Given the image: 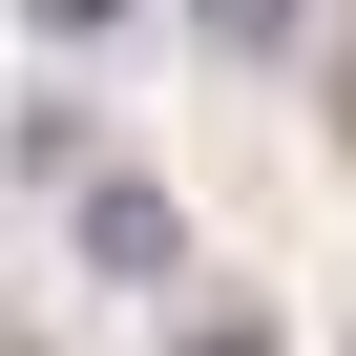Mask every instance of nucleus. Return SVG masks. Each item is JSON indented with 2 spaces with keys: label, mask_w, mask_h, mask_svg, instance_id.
Here are the masks:
<instances>
[{
  "label": "nucleus",
  "mask_w": 356,
  "mask_h": 356,
  "mask_svg": "<svg viewBox=\"0 0 356 356\" xmlns=\"http://www.w3.org/2000/svg\"><path fill=\"white\" fill-rule=\"evenodd\" d=\"M168 356H273V314H252V293H189V314H168Z\"/></svg>",
  "instance_id": "2"
},
{
  "label": "nucleus",
  "mask_w": 356,
  "mask_h": 356,
  "mask_svg": "<svg viewBox=\"0 0 356 356\" xmlns=\"http://www.w3.org/2000/svg\"><path fill=\"white\" fill-rule=\"evenodd\" d=\"M84 273H147L168 293V273H189V210H168L147 168H84Z\"/></svg>",
  "instance_id": "1"
},
{
  "label": "nucleus",
  "mask_w": 356,
  "mask_h": 356,
  "mask_svg": "<svg viewBox=\"0 0 356 356\" xmlns=\"http://www.w3.org/2000/svg\"><path fill=\"white\" fill-rule=\"evenodd\" d=\"M335 147H356V42H335Z\"/></svg>",
  "instance_id": "5"
},
{
  "label": "nucleus",
  "mask_w": 356,
  "mask_h": 356,
  "mask_svg": "<svg viewBox=\"0 0 356 356\" xmlns=\"http://www.w3.org/2000/svg\"><path fill=\"white\" fill-rule=\"evenodd\" d=\"M189 22H210V42H293L314 0H189Z\"/></svg>",
  "instance_id": "3"
},
{
  "label": "nucleus",
  "mask_w": 356,
  "mask_h": 356,
  "mask_svg": "<svg viewBox=\"0 0 356 356\" xmlns=\"http://www.w3.org/2000/svg\"><path fill=\"white\" fill-rule=\"evenodd\" d=\"M42 22H63V42H84V22H126V0H42Z\"/></svg>",
  "instance_id": "4"
}]
</instances>
